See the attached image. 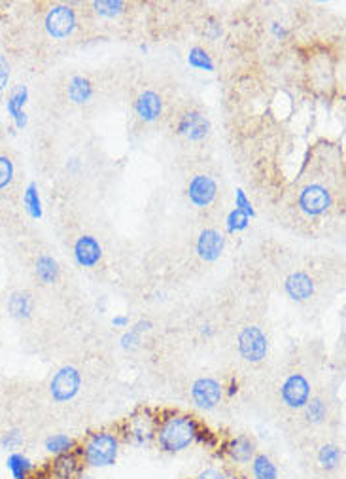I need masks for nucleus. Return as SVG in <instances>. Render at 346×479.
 <instances>
[{
  "instance_id": "1",
  "label": "nucleus",
  "mask_w": 346,
  "mask_h": 479,
  "mask_svg": "<svg viewBox=\"0 0 346 479\" xmlns=\"http://www.w3.org/2000/svg\"><path fill=\"white\" fill-rule=\"evenodd\" d=\"M203 426L193 415L169 411L158 418L153 445L165 455H180L199 442Z\"/></svg>"
},
{
  "instance_id": "2",
  "label": "nucleus",
  "mask_w": 346,
  "mask_h": 479,
  "mask_svg": "<svg viewBox=\"0 0 346 479\" xmlns=\"http://www.w3.org/2000/svg\"><path fill=\"white\" fill-rule=\"evenodd\" d=\"M123 440L122 434L110 428H101L95 430L78 443L76 453L84 462L85 470L95 472V470H106V468L115 466L122 455Z\"/></svg>"
},
{
  "instance_id": "3",
  "label": "nucleus",
  "mask_w": 346,
  "mask_h": 479,
  "mask_svg": "<svg viewBox=\"0 0 346 479\" xmlns=\"http://www.w3.org/2000/svg\"><path fill=\"white\" fill-rule=\"evenodd\" d=\"M155 426H158V417L148 409H140L125 421L120 434H122L123 443L139 449H146L153 445Z\"/></svg>"
},
{
  "instance_id": "4",
  "label": "nucleus",
  "mask_w": 346,
  "mask_h": 479,
  "mask_svg": "<svg viewBox=\"0 0 346 479\" xmlns=\"http://www.w3.org/2000/svg\"><path fill=\"white\" fill-rule=\"evenodd\" d=\"M255 455H257V443L254 437L246 436V434L229 437L222 445V459H224L225 466L233 468L237 472H241L243 468H248Z\"/></svg>"
},
{
  "instance_id": "5",
  "label": "nucleus",
  "mask_w": 346,
  "mask_h": 479,
  "mask_svg": "<svg viewBox=\"0 0 346 479\" xmlns=\"http://www.w3.org/2000/svg\"><path fill=\"white\" fill-rule=\"evenodd\" d=\"M237 349L238 354L250 362V364H257L267 358L269 352V340L262 328L257 326H246L241 330L237 337Z\"/></svg>"
},
{
  "instance_id": "6",
  "label": "nucleus",
  "mask_w": 346,
  "mask_h": 479,
  "mask_svg": "<svg viewBox=\"0 0 346 479\" xmlns=\"http://www.w3.org/2000/svg\"><path fill=\"white\" fill-rule=\"evenodd\" d=\"M82 388V373L74 366H63L49 381V394L57 404L74 400Z\"/></svg>"
},
{
  "instance_id": "7",
  "label": "nucleus",
  "mask_w": 346,
  "mask_h": 479,
  "mask_svg": "<svg viewBox=\"0 0 346 479\" xmlns=\"http://www.w3.org/2000/svg\"><path fill=\"white\" fill-rule=\"evenodd\" d=\"M312 388L309 379L303 373H292L286 377V381L280 387V400L290 409H303L307 402L312 398Z\"/></svg>"
},
{
  "instance_id": "8",
  "label": "nucleus",
  "mask_w": 346,
  "mask_h": 479,
  "mask_svg": "<svg viewBox=\"0 0 346 479\" xmlns=\"http://www.w3.org/2000/svg\"><path fill=\"white\" fill-rule=\"evenodd\" d=\"M191 400L203 411H212L224 400V387L212 377H200L191 385Z\"/></svg>"
},
{
  "instance_id": "9",
  "label": "nucleus",
  "mask_w": 346,
  "mask_h": 479,
  "mask_svg": "<svg viewBox=\"0 0 346 479\" xmlns=\"http://www.w3.org/2000/svg\"><path fill=\"white\" fill-rule=\"evenodd\" d=\"M84 462H82L76 451L61 456H53L48 466L44 468V472L51 475L53 479H76V475L84 472Z\"/></svg>"
},
{
  "instance_id": "10",
  "label": "nucleus",
  "mask_w": 346,
  "mask_h": 479,
  "mask_svg": "<svg viewBox=\"0 0 346 479\" xmlns=\"http://www.w3.org/2000/svg\"><path fill=\"white\" fill-rule=\"evenodd\" d=\"M74 25H76V15L74 10L68 6H55L46 18V29L55 38L68 37L72 32Z\"/></svg>"
},
{
  "instance_id": "11",
  "label": "nucleus",
  "mask_w": 346,
  "mask_h": 479,
  "mask_svg": "<svg viewBox=\"0 0 346 479\" xmlns=\"http://www.w3.org/2000/svg\"><path fill=\"white\" fill-rule=\"evenodd\" d=\"M329 203H331V197H329L328 189L322 188V186H316V184L314 186H307L299 195L301 209L307 214H312V216L326 213L329 209Z\"/></svg>"
},
{
  "instance_id": "12",
  "label": "nucleus",
  "mask_w": 346,
  "mask_h": 479,
  "mask_svg": "<svg viewBox=\"0 0 346 479\" xmlns=\"http://www.w3.org/2000/svg\"><path fill=\"white\" fill-rule=\"evenodd\" d=\"M286 294L290 296V299L293 301H307L310 297L314 296L316 285L312 277L305 271H295L292 273L284 282Z\"/></svg>"
},
{
  "instance_id": "13",
  "label": "nucleus",
  "mask_w": 346,
  "mask_h": 479,
  "mask_svg": "<svg viewBox=\"0 0 346 479\" xmlns=\"http://www.w3.org/2000/svg\"><path fill=\"white\" fill-rule=\"evenodd\" d=\"M101 256H103V249H101V244H98L95 237H79L76 244H74V258L82 267L97 266Z\"/></svg>"
},
{
  "instance_id": "14",
  "label": "nucleus",
  "mask_w": 346,
  "mask_h": 479,
  "mask_svg": "<svg viewBox=\"0 0 346 479\" xmlns=\"http://www.w3.org/2000/svg\"><path fill=\"white\" fill-rule=\"evenodd\" d=\"M197 252L205 261H216L224 252V237L216 230H205L197 241Z\"/></svg>"
},
{
  "instance_id": "15",
  "label": "nucleus",
  "mask_w": 346,
  "mask_h": 479,
  "mask_svg": "<svg viewBox=\"0 0 346 479\" xmlns=\"http://www.w3.org/2000/svg\"><path fill=\"white\" fill-rule=\"evenodd\" d=\"M6 468L12 479H32L38 472V466L32 462L31 456H27L21 451H13L8 455Z\"/></svg>"
},
{
  "instance_id": "16",
  "label": "nucleus",
  "mask_w": 346,
  "mask_h": 479,
  "mask_svg": "<svg viewBox=\"0 0 346 479\" xmlns=\"http://www.w3.org/2000/svg\"><path fill=\"white\" fill-rule=\"evenodd\" d=\"M214 195H216V184L210 176H195L189 184V199L193 201L195 205H208L214 199Z\"/></svg>"
},
{
  "instance_id": "17",
  "label": "nucleus",
  "mask_w": 346,
  "mask_h": 479,
  "mask_svg": "<svg viewBox=\"0 0 346 479\" xmlns=\"http://www.w3.org/2000/svg\"><path fill=\"white\" fill-rule=\"evenodd\" d=\"M278 466L276 462L265 453H257L248 464L250 479H278Z\"/></svg>"
},
{
  "instance_id": "18",
  "label": "nucleus",
  "mask_w": 346,
  "mask_h": 479,
  "mask_svg": "<svg viewBox=\"0 0 346 479\" xmlns=\"http://www.w3.org/2000/svg\"><path fill=\"white\" fill-rule=\"evenodd\" d=\"M316 461H318V466L326 470V472H335V470H339L342 466L345 453L335 443H323L322 447L318 449V453H316Z\"/></svg>"
},
{
  "instance_id": "19",
  "label": "nucleus",
  "mask_w": 346,
  "mask_h": 479,
  "mask_svg": "<svg viewBox=\"0 0 346 479\" xmlns=\"http://www.w3.org/2000/svg\"><path fill=\"white\" fill-rule=\"evenodd\" d=\"M76 447H78V442H76L72 436L61 434V432H59V434H49V436L44 440V449H46V453H48L51 459H53V456L67 455V453H74Z\"/></svg>"
},
{
  "instance_id": "20",
  "label": "nucleus",
  "mask_w": 346,
  "mask_h": 479,
  "mask_svg": "<svg viewBox=\"0 0 346 479\" xmlns=\"http://www.w3.org/2000/svg\"><path fill=\"white\" fill-rule=\"evenodd\" d=\"M136 114L144 120V122H153L159 114H161V99L158 93L146 92L142 93L136 101Z\"/></svg>"
},
{
  "instance_id": "21",
  "label": "nucleus",
  "mask_w": 346,
  "mask_h": 479,
  "mask_svg": "<svg viewBox=\"0 0 346 479\" xmlns=\"http://www.w3.org/2000/svg\"><path fill=\"white\" fill-rule=\"evenodd\" d=\"M8 311L13 318L27 321L32 315V297L27 292H15L8 299Z\"/></svg>"
},
{
  "instance_id": "22",
  "label": "nucleus",
  "mask_w": 346,
  "mask_h": 479,
  "mask_svg": "<svg viewBox=\"0 0 346 479\" xmlns=\"http://www.w3.org/2000/svg\"><path fill=\"white\" fill-rule=\"evenodd\" d=\"M180 131L193 140L203 139L208 131V122L200 114H188L180 123Z\"/></svg>"
},
{
  "instance_id": "23",
  "label": "nucleus",
  "mask_w": 346,
  "mask_h": 479,
  "mask_svg": "<svg viewBox=\"0 0 346 479\" xmlns=\"http://www.w3.org/2000/svg\"><path fill=\"white\" fill-rule=\"evenodd\" d=\"M37 277L44 285H53L59 279V266L51 256H40L37 260Z\"/></svg>"
},
{
  "instance_id": "24",
  "label": "nucleus",
  "mask_w": 346,
  "mask_h": 479,
  "mask_svg": "<svg viewBox=\"0 0 346 479\" xmlns=\"http://www.w3.org/2000/svg\"><path fill=\"white\" fill-rule=\"evenodd\" d=\"M305 418L310 425H322L323 421L328 418V406L322 398H310L307 402V406L303 407Z\"/></svg>"
},
{
  "instance_id": "25",
  "label": "nucleus",
  "mask_w": 346,
  "mask_h": 479,
  "mask_svg": "<svg viewBox=\"0 0 346 479\" xmlns=\"http://www.w3.org/2000/svg\"><path fill=\"white\" fill-rule=\"evenodd\" d=\"M25 101H27V87H23V85H19L18 89L12 93L10 101H8V110H10V114L15 118V122H18L19 127H23L25 125V112H23Z\"/></svg>"
},
{
  "instance_id": "26",
  "label": "nucleus",
  "mask_w": 346,
  "mask_h": 479,
  "mask_svg": "<svg viewBox=\"0 0 346 479\" xmlns=\"http://www.w3.org/2000/svg\"><path fill=\"white\" fill-rule=\"evenodd\" d=\"M193 479H241L237 470L225 466V464H212V466L203 468Z\"/></svg>"
},
{
  "instance_id": "27",
  "label": "nucleus",
  "mask_w": 346,
  "mask_h": 479,
  "mask_svg": "<svg viewBox=\"0 0 346 479\" xmlns=\"http://www.w3.org/2000/svg\"><path fill=\"white\" fill-rule=\"evenodd\" d=\"M91 84L87 82L85 78H74L72 82H70V85H68V95H70V99H72L74 103H85L87 99L91 97Z\"/></svg>"
},
{
  "instance_id": "28",
  "label": "nucleus",
  "mask_w": 346,
  "mask_h": 479,
  "mask_svg": "<svg viewBox=\"0 0 346 479\" xmlns=\"http://www.w3.org/2000/svg\"><path fill=\"white\" fill-rule=\"evenodd\" d=\"M23 442L25 436L19 428H10V430H6L0 436V447L4 449V451H10V453L18 451L23 445Z\"/></svg>"
},
{
  "instance_id": "29",
  "label": "nucleus",
  "mask_w": 346,
  "mask_h": 479,
  "mask_svg": "<svg viewBox=\"0 0 346 479\" xmlns=\"http://www.w3.org/2000/svg\"><path fill=\"white\" fill-rule=\"evenodd\" d=\"M25 205H27V211L31 213V216L38 218L42 214V209H40V199H38V192L37 186L31 184L27 192H25Z\"/></svg>"
},
{
  "instance_id": "30",
  "label": "nucleus",
  "mask_w": 346,
  "mask_h": 479,
  "mask_svg": "<svg viewBox=\"0 0 346 479\" xmlns=\"http://www.w3.org/2000/svg\"><path fill=\"white\" fill-rule=\"evenodd\" d=\"M189 63L197 68H207V70H212V61H210V57H208V55L199 48L191 49V54H189Z\"/></svg>"
},
{
  "instance_id": "31",
  "label": "nucleus",
  "mask_w": 346,
  "mask_h": 479,
  "mask_svg": "<svg viewBox=\"0 0 346 479\" xmlns=\"http://www.w3.org/2000/svg\"><path fill=\"white\" fill-rule=\"evenodd\" d=\"M13 176V165L8 158H0V189L6 188Z\"/></svg>"
},
{
  "instance_id": "32",
  "label": "nucleus",
  "mask_w": 346,
  "mask_h": 479,
  "mask_svg": "<svg viewBox=\"0 0 346 479\" xmlns=\"http://www.w3.org/2000/svg\"><path fill=\"white\" fill-rule=\"evenodd\" d=\"M140 337L142 335L136 332V330H129V332H125V334L122 335V347L123 349H127V351H133V349H136L139 347V343H140Z\"/></svg>"
},
{
  "instance_id": "33",
  "label": "nucleus",
  "mask_w": 346,
  "mask_h": 479,
  "mask_svg": "<svg viewBox=\"0 0 346 479\" xmlns=\"http://www.w3.org/2000/svg\"><path fill=\"white\" fill-rule=\"evenodd\" d=\"M95 8H97V12L103 13V15H115V13L122 10L123 4L122 2H97Z\"/></svg>"
},
{
  "instance_id": "34",
  "label": "nucleus",
  "mask_w": 346,
  "mask_h": 479,
  "mask_svg": "<svg viewBox=\"0 0 346 479\" xmlns=\"http://www.w3.org/2000/svg\"><path fill=\"white\" fill-rule=\"evenodd\" d=\"M248 224V216L243 213V211H235V213L229 216V228L231 230H243Z\"/></svg>"
},
{
  "instance_id": "35",
  "label": "nucleus",
  "mask_w": 346,
  "mask_h": 479,
  "mask_svg": "<svg viewBox=\"0 0 346 479\" xmlns=\"http://www.w3.org/2000/svg\"><path fill=\"white\" fill-rule=\"evenodd\" d=\"M237 205H238V211H243L244 214H254V211H252V206H250V203L246 201V197H244V194L238 189L237 194Z\"/></svg>"
},
{
  "instance_id": "36",
  "label": "nucleus",
  "mask_w": 346,
  "mask_h": 479,
  "mask_svg": "<svg viewBox=\"0 0 346 479\" xmlns=\"http://www.w3.org/2000/svg\"><path fill=\"white\" fill-rule=\"evenodd\" d=\"M6 80H8V65L4 63V57L0 55V89L4 87Z\"/></svg>"
},
{
  "instance_id": "37",
  "label": "nucleus",
  "mask_w": 346,
  "mask_h": 479,
  "mask_svg": "<svg viewBox=\"0 0 346 479\" xmlns=\"http://www.w3.org/2000/svg\"><path fill=\"white\" fill-rule=\"evenodd\" d=\"M112 324H114V328H127L129 326V318L125 315H117V316H114Z\"/></svg>"
},
{
  "instance_id": "38",
  "label": "nucleus",
  "mask_w": 346,
  "mask_h": 479,
  "mask_svg": "<svg viewBox=\"0 0 346 479\" xmlns=\"http://www.w3.org/2000/svg\"><path fill=\"white\" fill-rule=\"evenodd\" d=\"M76 479H97V478H95L89 470H84V472L76 475Z\"/></svg>"
},
{
  "instance_id": "39",
  "label": "nucleus",
  "mask_w": 346,
  "mask_h": 479,
  "mask_svg": "<svg viewBox=\"0 0 346 479\" xmlns=\"http://www.w3.org/2000/svg\"><path fill=\"white\" fill-rule=\"evenodd\" d=\"M32 479H53V478H51V475H48V473L42 470V472H37V475H34Z\"/></svg>"
},
{
  "instance_id": "40",
  "label": "nucleus",
  "mask_w": 346,
  "mask_h": 479,
  "mask_svg": "<svg viewBox=\"0 0 346 479\" xmlns=\"http://www.w3.org/2000/svg\"><path fill=\"white\" fill-rule=\"evenodd\" d=\"M186 479H193V478H186Z\"/></svg>"
}]
</instances>
